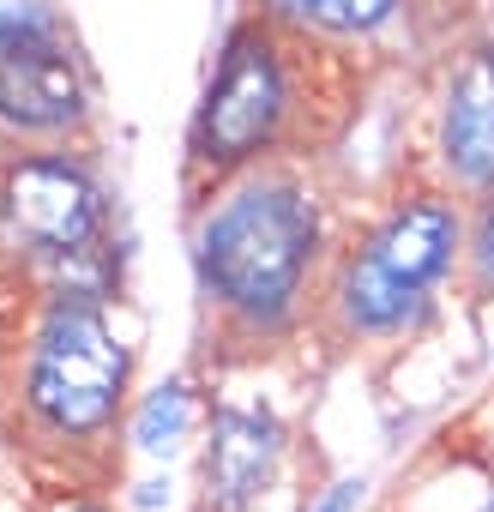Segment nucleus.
Instances as JSON below:
<instances>
[{
	"label": "nucleus",
	"mask_w": 494,
	"mask_h": 512,
	"mask_svg": "<svg viewBox=\"0 0 494 512\" xmlns=\"http://www.w3.org/2000/svg\"><path fill=\"white\" fill-rule=\"evenodd\" d=\"M133 344L103 296L43 290L7 272L0 296V434L7 446L73 488L109 470L127 422Z\"/></svg>",
	"instance_id": "1"
},
{
	"label": "nucleus",
	"mask_w": 494,
	"mask_h": 512,
	"mask_svg": "<svg viewBox=\"0 0 494 512\" xmlns=\"http://www.w3.org/2000/svg\"><path fill=\"white\" fill-rule=\"evenodd\" d=\"M193 290L217 344L266 350L320 302L326 199L296 163H254L211 181L193 205Z\"/></svg>",
	"instance_id": "2"
},
{
	"label": "nucleus",
	"mask_w": 494,
	"mask_h": 512,
	"mask_svg": "<svg viewBox=\"0 0 494 512\" xmlns=\"http://www.w3.org/2000/svg\"><path fill=\"white\" fill-rule=\"evenodd\" d=\"M332 43L296 37L272 19H241L223 37V55L205 79V97L193 109L187 127V181L193 193H205L211 181L254 169V163H278L308 151L314 139L332 133V109H326V67H332Z\"/></svg>",
	"instance_id": "3"
},
{
	"label": "nucleus",
	"mask_w": 494,
	"mask_h": 512,
	"mask_svg": "<svg viewBox=\"0 0 494 512\" xmlns=\"http://www.w3.org/2000/svg\"><path fill=\"white\" fill-rule=\"evenodd\" d=\"M464 211L452 193L416 187L392 199L344 253L326 260L320 314L344 344H398L428 314L464 260Z\"/></svg>",
	"instance_id": "4"
},
{
	"label": "nucleus",
	"mask_w": 494,
	"mask_h": 512,
	"mask_svg": "<svg viewBox=\"0 0 494 512\" xmlns=\"http://www.w3.org/2000/svg\"><path fill=\"white\" fill-rule=\"evenodd\" d=\"M0 260L43 290L115 302V199L85 145H13L0 163Z\"/></svg>",
	"instance_id": "5"
},
{
	"label": "nucleus",
	"mask_w": 494,
	"mask_h": 512,
	"mask_svg": "<svg viewBox=\"0 0 494 512\" xmlns=\"http://www.w3.org/2000/svg\"><path fill=\"white\" fill-rule=\"evenodd\" d=\"M97 121V79L73 25L49 0H0V139L85 145Z\"/></svg>",
	"instance_id": "6"
},
{
	"label": "nucleus",
	"mask_w": 494,
	"mask_h": 512,
	"mask_svg": "<svg viewBox=\"0 0 494 512\" xmlns=\"http://www.w3.org/2000/svg\"><path fill=\"white\" fill-rule=\"evenodd\" d=\"M284 464V422L266 404H217L205 428V512H254L260 494L278 482Z\"/></svg>",
	"instance_id": "7"
},
{
	"label": "nucleus",
	"mask_w": 494,
	"mask_h": 512,
	"mask_svg": "<svg viewBox=\"0 0 494 512\" xmlns=\"http://www.w3.org/2000/svg\"><path fill=\"white\" fill-rule=\"evenodd\" d=\"M434 151L452 187L488 193L494 187V43H476L458 55V67L440 85V127Z\"/></svg>",
	"instance_id": "8"
},
{
	"label": "nucleus",
	"mask_w": 494,
	"mask_h": 512,
	"mask_svg": "<svg viewBox=\"0 0 494 512\" xmlns=\"http://www.w3.org/2000/svg\"><path fill=\"white\" fill-rule=\"evenodd\" d=\"M260 19L332 43V49H356V43H380L398 19H404V0H254Z\"/></svg>",
	"instance_id": "9"
},
{
	"label": "nucleus",
	"mask_w": 494,
	"mask_h": 512,
	"mask_svg": "<svg viewBox=\"0 0 494 512\" xmlns=\"http://www.w3.org/2000/svg\"><path fill=\"white\" fill-rule=\"evenodd\" d=\"M187 428H193V392H187V380L151 386V392L133 404V416H127V440H133V452H145V458H175L181 440H187Z\"/></svg>",
	"instance_id": "10"
},
{
	"label": "nucleus",
	"mask_w": 494,
	"mask_h": 512,
	"mask_svg": "<svg viewBox=\"0 0 494 512\" xmlns=\"http://www.w3.org/2000/svg\"><path fill=\"white\" fill-rule=\"evenodd\" d=\"M464 253H470V278L482 290H494V187L482 193V211H476V229H470Z\"/></svg>",
	"instance_id": "11"
},
{
	"label": "nucleus",
	"mask_w": 494,
	"mask_h": 512,
	"mask_svg": "<svg viewBox=\"0 0 494 512\" xmlns=\"http://www.w3.org/2000/svg\"><path fill=\"white\" fill-rule=\"evenodd\" d=\"M49 512H109V506L97 500V488H61L49 500Z\"/></svg>",
	"instance_id": "12"
},
{
	"label": "nucleus",
	"mask_w": 494,
	"mask_h": 512,
	"mask_svg": "<svg viewBox=\"0 0 494 512\" xmlns=\"http://www.w3.org/2000/svg\"><path fill=\"white\" fill-rule=\"evenodd\" d=\"M476 512H494V494H488V500H482V506H476Z\"/></svg>",
	"instance_id": "13"
},
{
	"label": "nucleus",
	"mask_w": 494,
	"mask_h": 512,
	"mask_svg": "<svg viewBox=\"0 0 494 512\" xmlns=\"http://www.w3.org/2000/svg\"><path fill=\"white\" fill-rule=\"evenodd\" d=\"M488 452H494V440H488Z\"/></svg>",
	"instance_id": "14"
}]
</instances>
